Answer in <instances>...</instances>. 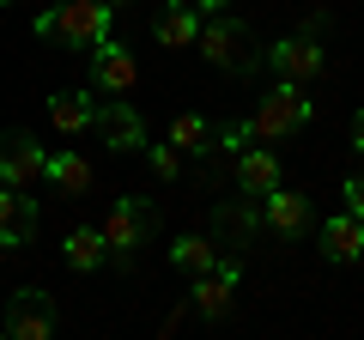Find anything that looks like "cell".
<instances>
[{"label":"cell","mask_w":364,"mask_h":340,"mask_svg":"<svg viewBox=\"0 0 364 340\" xmlns=\"http://www.w3.org/2000/svg\"><path fill=\"white\" fill-rule=\"evenodd\" d=\"M109 18H116L109 0H61V6H43L31 31H37L43 43H61V49H73V55H91L109 37Z\"/></svg>","instance_id":"6da1fadb"},{"label":"cell","mask_w":364,"mask_h":340,"mask_svg":"<svg viewBox=\"0 0 364 340\" xmlns=\"http://www.w3.org/2000/svg\"><path fill=\"white\" fill-rule=\"evenodd\" d=\"M104 237H109V267L134 274L140 249L158 237V207L146 195H116V201H109V213H104Z\"/></svg>","instance_id":"7a4b0ae2"},{"label":"cell","mask_w":364,"mask_h":340,"mask_svg":"<svg viewBox=\"0 0 364 340\" xmlns=\"http://www.w3.org/2000/svg\"><path fill=\"white\" fill-rule=\"evenodd\" d=\"M195 49L207 55V67H219V73H231V79H243V73H255V67H261L255 31H249L243 18H231V13H207Z\"/></svg>","instance_id":"3957f363"},{"label":"cell","mask_w":364,"mask_h":340,"mask_svg":"<svg viewBox=\"0 0 364 340\" xmlns=\"http://www.w3.org/2000/svg\"><path fill=\"white\" fill-rule=\"evenodd\" d=\"M310 116H316L310 85H298V79H273V92L261 97L255 110H249V122H255V140H267V146H279V140H291L298 128H310Z\"/></svg>","instance_id":"277c9868"},{"label":"cell","mask_w":364,"mask_h":340,"mask_svg":"<svg viewBox=\"0 0 364 340\" xmlns=\"http://www.w3.org/2000/svg\"><path fill=\"white\" fill-rule=\"evenodd\" d=\"M261 67H267L273 79H298V85H316V79L328 73V43L310 37V31H286L279 43H267L261 49Z\"/></svg>","instance_id":"5b68a950"},{"label":"cell","mask_w":364,"mask_h":340,"mask_svg":"<svg viewBox=\"0 0 364 340\" xmlns=\"http://www.w3.org/2000/svg\"><path fill=\"white\" fill-rule=\"evenodd\" d=\"M55 328H61V304L43 286H18L6 298V310H0V334L6 340H55Z\"/></svg>","instance_id":"8992f818"},{"label":"cell","mask_w":364,"mask_h":340,"mask_svg":"<svg viewBox=\"0 0 364 340\" xmlns=\"http://www.w3.org/2000/svg\"><path fill=\"white\" fill-rule=\"evenodd\" d=\"M85 85L97 97H128L134 85H140V61H134V49H128V43H116V37H104L97 49H91Z\"/></svg>","instance_id":"52a82bcc"},{"label":"cell","mask_w":364,"mask_h":340,"mask_svg":"<svg viewBox=\"0 0 364 340\" xmlns=\"http://www.w3.org/2000/svg\"><path fill=\"white\" fill-rule=\"evenodd\" d=\"M237 280H243V262H237V255H219L207 274H195L188 304H195L200 322H225V316L237 310Z\"/></svg>","instance_id":"ba28073f"},{"label":"cell","mask_w":364,"mask_h":340,"mask_svg":"<svg viewBox=\"0 0 364 340\" xmlns=\"http://www.w3.org/2000/svg\"><path fill=\"white\" fill-rule=\"evenodd\" d=\"M316 225V201L304 195V188H273V195H261V231L279 237V243H298V237H310Z\"/></svg>","instance_id":"9c48e42d"},{"label":"cell","mask_w":364,"mask_h":340,"mask_svg":"<svg viewBox=\"0 0 364 340\" xmlns=\"http://www.w3.org/2000/svg\"><path fill=\"white\" fill-rule=\"evenodd\" d=\"M43 170H49V152L37 146V134H25V128L0 134V183L37 188V183H43Z\"/></svg>","instance_id":"30bf717a"},{"label":"cell","mask_w":364,"mask_h":340,"mask_svg":"<svg viewBox=\"0 0 364 340\" xmlns=\"http://www.w3.org/2000/svg\"><path fill=\"white\" fill-rule=\"evenodd\" d=\"M91 134L104 140V152H146V116L134 104H97V122H91Z\"/></svg>","instance_id":"8fae6325"},{"label":"cell","mask_w":364,"mask_h":340,"mask_svg":"<svg viewBox=\"0 0 364 340\" xmlns=\"http://www.w3.org/2000/svg\"><path fill=\"white\" fill-rule=\"evenodd\" d=\"M316 249H322V262H334V267L364 262V219L358 213H328V219L316 225Z\"/></svg>","instance_id":"7c38bea8"},{"label":"cell","mask_w":364,"mask_h":340,"mask_svg":"<svg viewBox=\"0 0 364 340\" xmlns=\"http://www.w3.org/2000/svg\"><path fill=\"white\" fill-rule=\"evenodd\" d=\"M43 213L37 201H31V188H13V183H0V249L13 255V249H25L31 237H37Z\"/></svg>","instance_id":"4fadbf2b"},{"label":"cell","mask_w":364,"mask_h":340,"mask_svg":"<svg viewBox=\"0 0 364 340\" xmlns=\"http://www.w3.org/2000/svg\"><path fill=\"white\" fill-rule=\"evenodd\" d=\"M213 237H219L225 249H255V237H261V201H249V195L219 201V207H213Z\"/></svg>","instance_id":"5bb4252c"},{"label":"cell","mask_w":364,"mask_h":340,"mask_svg":"<svg viewBox=\"0 0 364 340\" xmlns=\"http://www.w3.org/2000/svg\"><path fill=\"white\" fill-rule=\"evenodd\" d=\"M200 25H207V13H200L195 0H188V6L170 0V6H158V13H152V43H164V49H195Z\"/></svg>","instance_id":"9a60e30c"},{"label":"cell","mask_w":364,"mask_h":340,"mask_svg":"<svg viewBox=\"0 0 364 340\" xmlns=\"http://www.w3.org/2000/svg\"><path fill=\"white\" fill-rule=\"evenodd\" d=\"M237 195H249V201H261V195H273L279 188V152H273L267 140H255L249 152H237Z\"/></svg>","instance_id":"2e32d148"},{"label":"cell","mask_w":364,"mask_h":340,"mask_svg":"<svg viewBox=\"0 0 364 340\" xmlns=\"http://www.w3.org/2000/svg\"><path fill=\"white\" fill-rule=\"evenodd\" d=\"M164 255H170V267H176V274H188V280H195V274H207V267L225 255V243H219L213 231H182V237H170V249H164Z\"/></svg>","instance_id":"e0dca14e"},{"label":"cell","mask_w":364,"mask_h":340,"mask_svg":"<svg viewBox=\"0 0 364 340\" xmlns=\"http://www.w3.org/2000/svg\"><path fill=\"white\" fill-rule=\"evenodd\" d=\"M61 262L73 267V274H97V267H109V237H104V225H79V231H67Z\"/></svg>","instance_id":"ac0fdd59"},{"label":"cell","mask_w":364,"mask_h":340,"mask_svg":"<svg viewBox=\"0 0 364 340\" xmlns=\"http://www.w3.org/2000/svg\"><path fill=\"white\" fill-rule=\"evenodd\" d=\"M49 122L61 134H85L91 122H97V92H91V85L85 92H55L49 97Z\"/></svg>","instance_id":"d6986e66"},{"label":"cell","mask_w":364,"mask_h":340,"mask_svg":"<svg viewBox=\"0 0 364 340\" xmlns=\"http://www.w3.org/2000/svg\"><path fill=\"white\" fill-rule=\"evenodd\" d=\"M43 183H49L55 195H85V188H91V164H85V152H49Z\"/></svg>","instance_id":"ffe728a7"},{"label":"cell","mask_w":364,"mask_h":340,"mask_svg":"<svg viewBox=\"0 0 364 340\" xmlns=\"http://www.w3.org/2000/svg\"><path fill=\"white\" fill-rule=\"evenodd\" d=\"M170 146H176L182 158H213V122L195 116V110H182V116L170 122Z\"/></svg>","instance_id":"44dd1931"},{"label":"cell","mask_w":364,"mask_h":340,"mask_svg":"<svg viewBox=\"0 0 364 340\" xmlns=\"http://www.w3.org/2000/svg\"><path fill=\"white\" fill-rule=\"evenodd\" d=\"M249 146H255V122L249 116H237V122H225V128H213V152H249Z\"/></svg>","instance_id":"7402d4cb"},{"label":"cell","mask_w":364,"mask_h":340,"mask_svg":"<svg viewBox=\"0 0 364 340\" xmlns=\"http://www.w3.org/2000/svg\"><path fill=\"white\" fill-rule=\"evenodd\" d=\"M146 164H152V176H158V183H182V152H176V146H170V140H146Z\"/></svg>","instance_id":"603a6c76"},{"label":"cell","mask_w":364,"mask_h":340,"mask_svg":"<svg viewBox=\"0 0 364 340\" xmlns=\"http://www.w3.org/2000/svg\"><path fill=\"white\" fill-rule=\"evenodd\" d=\"M340 201H346V213H358V219H364V170H352L346 183H340Z\"/></svg>","instance_id":"cb8c5ba5"},{"label":"cell","mask_w":364,"mask_h":340,"mask_svg":"<svg viewBox=\"0 0 364 340\" xmlns=\"http://www.w3.org/2000/svg\"><path fill=\"white\" fill-rule=\"evenodd\" d=\"M298 31H310V37H322V31H328V6H310V18H304Z\"/></svg>","instance_id":"d4e9b609"},{"label":"cell","mask_w":364,"mask_h":340,"mask_svg":"<svg viewBox=\"0 0 364 340\" xmlns=\"http://www.w3.org/2000/svg\"><path fill=\"white\" fill-rule=\"evenodd\" d=\"M352 152L364 158V110H358V116H352Z\"/></svg>","instance_id":"484cf974"},{"label":"cell","mask_w":364,"mask_h":340,"mask_svg":"<svg viewBox=\"0 0 364 340\" xmlns=\"http://www.w3.org/2000/svg\"><path fill=\"white\" fill-rule=\"evenodd\" d=\"M200 13H231V0H195Z\"/></svg>","instance_id":"4316f807"},{"label":"cell","mask_w":364,"mask_h":340,"mask_svg":"<svg viewBox=\"0 0 364 340\" xmlns=\"http://www.w3.org/2000/svg\"><path fill=\"white\" fill-rule=\"evenodd\" d=\"M109 6H134V0H109Z\"/></svg>","instance_id":"83f0119b"},{"label":"cell","mask_w":364,"mask_h":340,"mask_svg":"<svg viewBox=\"0 0 364 340\" xmlns=\"http://www.w3.org/2000/svg\"><path fill=\"white\" fill-rule=\"evenodd\" d=\"M0 6H13V0H0Z\"/></svg>","instance_id":"f1b7e54d"}]
</instances>
